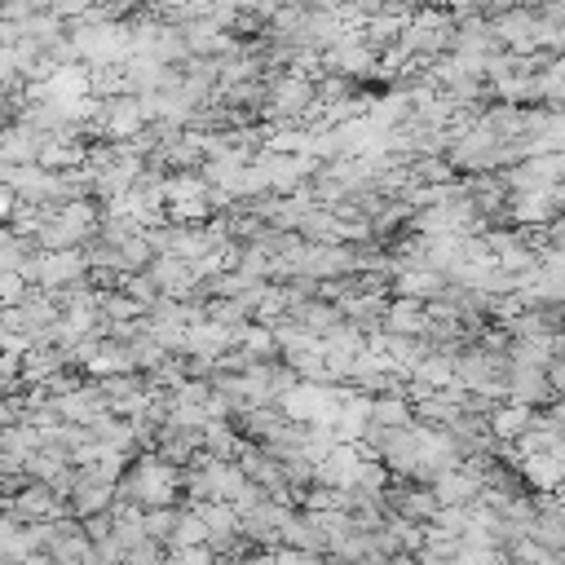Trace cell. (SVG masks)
Instances as JSON below:
<instances>
[{
    "mask_svg": "<svg viewBox=\"0 0 565 565\" xmlns=\"http://www.w3.org/2000/svg\"><path fill=\"white\" fill-rule=\"evenodd\" d=\"M177 490L185 494V472L177 463H168L163 455L146 450L128 459V472L115 481V499L137 503V508H177Z\"/></svg>",
    "mask_w": 565,
    "mask_h": 565,
    "instance_id": "cell-1",
    "label": "cell"
},
{
    "mask_svg": "<svg viewBox=\"0 0 565 565\" xmlns=\"http://www.w3.org/2000/svg\"><path fill=\"white\" fill-rule=\"evenodd\" d=\"M384 503H388V516L393 521H411V525H433L437 512H441L437 490L424 486V481H415V477H402L397 486H388Z\"/></svg>",
    "mask_w": 565,
    "mask_h": 565,
    "instance_id": "cell-2",
    "label": "cell"
},
{
    "mask_svg": "<svg viewBox=\"0 0 565 565\" xmlns=\"http://www.w3.org/2000/svg\"><path fill=\"white\" fill-rule=\"evenodd\" d=\"M508 402H521V406H552L556 402V388H552V375L547 366H534V362H512L508 371Z\"/></svg>",
    "mask_w": 565,
    "mask_h": 565,
    "instance_id": "cell-3",
    "label": "cell"
},
{
    "mask_svg": "<svg viewBox=\"0 0 565 565\" xmlns=\"http://www.w3.org/2000/svg\"><path fill=\"white\" fill-rule=\"evenodd\" d=\"M75 472H79V477H75V490H71L66 512L79 516V521H88V516H97V512H110V508H115V481L93 477V472H84V468H75Z\"/></svg>",
    "mask_w": 565,
    "mask_h": 565,
    "instance_id": "cell-4",
    "label": "cell"
},
{
    "mask_svg": "<svg viewBox=\"0 0 565 565\" xmlns=\"http://www.w3.org/2000/svg\"><path fill=\"white\" fill-rule=\"evenodd\" d=\"M278 547H296V552H318V556H327V552H331V539H327V530H322V516H318L313 508H300V512L291 508Z\"/></svg>",
    "mask_w": 565,
    "mask_h": 565,
    "instance_id": "cell-5",
    "label": "cell"
},
{
    "mask_svg": "<svg viewBox=\"0 0 565 565\" xmlns=\"http://www.w3.org/2000/svg\"><path fill=\"white\" fill-rule=\"evenodd\" d=\"M433 490H437L441 508H472V503H481V477H477L468 463L441 472V477L433 481Z\"/></svg>",
    "mask_w": 565,
    "mask_h": 565,
    "instance_id": "cell-6",
    "label": "cell"
},
{
    "mask_svg": "<svg viewBox=\"0 0 565 565\" xmlns=\"http://www.w3.org/2000/svg\"><path fill=\"white\" fill-rule=\"evenodd\" d=\"M534 424H539V411L521 406V402H499V411L490 415V433L499 446H516Z\"/></svg>",
    "mask_w": 565,
    "mask_h": 565,
    "instance_id": "cell-7",
    "label": "cell"
},
{
    "mask_svg": "<svg viewBox=\"0 0 565 565\" xmlns=\"http://www.w3.org/2000/svg\"><path fill=\"white\" fill-rule=\"evenodd\" d=\"M428 305L415 300V296H393L388 300V318H384V331L393 335H428Z\"/></svg>",
    "mask_w": 565,
    "mask_h": 565,
    "instance_id": "cell-8",
    "label": "cell"
},
{
    "mask_svg": "<svg viewBox=\"0 0 565 565\" xmlns=\"http://www.w3.org/2000/svg\"><path fill=\"white\" fill-rule=\"evenodd\" d=\"M388 287H393V296H415V300L433 305L446 291V274L441 269H397Z\"/></svg>",
    "mask_w": 565,
    "mask_h": 565,
    "instance_id": "cell-9",
    "label": "cell"
},
{
    "mask_svg": "<svg viewBox=\"0 0 565 565\" xmlns=\"http://www.w3.org/2000/svg\"><path fill=\"white\" fill-rule=\"evenodd\" d=\"M516 468H521V477L534 486V490H561L565 486V463L556 459V455H516Z\"/></svg>",
    "mask_w": 565,
    "mask_h": 565,
    "instance_id": "cell-10",
    "label": "cell"
},
{
    "mask_svg": "<svg viewBox=\"0 0 565 565\" xmlns=\"http://www.w3.org/2000/svg\"><path fill=\"white\" fill-rule=\"evenodd\" d=\"M199 543H207V521H203L199 508L190 503V508H181V516H177V534H172V547H168V552H177V547H199Z\"/></svg>",
    "mask_w": 565,
    "mask_h": 565,
    "instance_id": "cell-11",
    "label": "cell"
},
{
    "mask_svg": "<svg viewBox=\"0 0 565 565\" xmlns=\"http://www.w3.org/2000/svg\"><path fill=\"white\" fill-rule=\"evenodd\" d=\"M177 516H181V508H150V512H146V534H150L154 543L172 547V534H177Z\"/></svg>",
    "mask_w": 565,
    "mask_h": 565,
    "instance_id": "cell-12",
    "label": "cell"
},
{
    "mask_svg": "<svg viewBox=\"0 0 565 565\" xmlns=\"http://www.w3.org/2000/svg\"><path fill=\"white\" fill-rule=\"evenodd\" d=\"M508 556H512V565H556V556H552L547 547H539L534 539H525V543H516V547H512Z\"/></svg>",
    "mask_w": 565,
    "mask_h": 565,
    "instance_id": "cell-13",
    "label": "cell"
},
{
    "mask_svg": "<svg viewBox=\"0 0 565 565\" xmlns=\"http://www.w3.org/2000/svg\"><path fill=\"white\" fill-rule=\"evenodd\" d=\"M172 565H221V556L207 543H199V547H177L172 552Z\"/></svg>",
    "mask_w": 565,
    "mask_h": 565,
    "instance_id": "cell-14",
    "label": "cell"
},
{
    "mask_svg": "<svg viewBox=\"0 0 565 565\" xmlns=\"http://www.w3.org/2000/svg\"><path fill=\"white\" fill-rule=\"evenodd\" d=\"M84 530H88L93 543H115V512H97V516H88Z\"/></svg>",
    "mask_w": 565,
    "mask_h": 565,
    "instance_id": "cell-15",
    "label": "cell"
},
{
    "mask_svg": "<svg viewBox=\"0 0 565 565\" xmlns=\"http://www.w3.org/2000/svg\"><path fill=\"white\" fill-rule=\"evenodd\" d=\"M547 415H552V424H556V428L565 433V397H556V402L547 406Z\"/></svg>",
    "mask_w": 565,
    "mask_h": 565,
    "instance_id": "cell-16",
    "label": "cell"
},
{
    "mask_svg": "<svg viewBox=\"0 0 565 565\" xmlns=\"http://www.w3.org/2000/svg\"><path fill=\"white\" fill-rule=\"evenodd\" d=\"M384 565H419V556H411V552H402V556H393V561H384Z\"/></svg>",
    "mask_w": 565,
    "mask_h": 565,
    "instance_id": "cell-17",
    "label": "cell"
},
{
    "mask_svg": "<svg viewBox=\"0 0 565 565\" xmlns=\"http://www.w3.org/2000/svg\"><path fill=\"white\" fill-rule=\"evenodd\" d=\"M221 565H238V561H221Z\"/></svg>",
    "mask_w": 565,
    "mask_h": 565,
    "instance_id": "cell-18",
    "label": "cell"
}]
</instances>
